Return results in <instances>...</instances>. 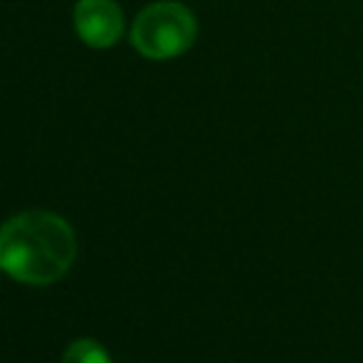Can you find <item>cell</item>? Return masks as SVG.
<instances>
[{"label":"cell","mask_w":363,"mask_h":363,"mask_svg":"<svg viewBox=\"0 0 363 363\" xmlns=\"http://www.w3.org/2000/svg\"><path fill=\"white\" fill-rule=\"evenodd\" d=\"M0 272H3V267H0Z\"/></svg>","instance_id":"obj_5"},{"label":"cell","mask_w":363,"mask_h":363,"mask_svg":"<svg viewBox=\"0 0 363 363\" xmlns=\"http://www.w3.org/2000/svg\"><path fill=\"white\" fill-rule=\"evenodd\" d=\"M62 363H111L106 349L94 339H79L67 346Z\"/></svg>","instance_id":"obj_4"},{"label":"cell","mask_w":363,"mask_h":363,"mask_svg":"<svg viewBox=\"0 0 363 363\" xmlns=\"http://www.w3.org/2000/svg\"><path fill=\"white\" fill-rule=\"evenodd\" d=\"M196 40V18L181 3H153L136 18L131 43L148 60L183 55Z\"/></svg>","instance_id":"obj_2"},{"label":"cell","mask_w":363,"mask_h":363,"mask_svg":"<svg viewBox=\"0 0 363 363\" xmlns=\"http://www.w3.org/2000/svg\"><path fill=\"white\" fill-rule=\"evenodd\" d=\"M74 28L89 48L104 50L119 43L124 15L114 0H79L74 8Z\"/></svg>","instance_id":"obj_3"},{"label":"cell","mask_w":363,"mask_h":363,"mask_svg":"<svg viewBox=\"0 0 363 363\" xmlns=\"http://www.w3.org/2000/svg\"><path fill=\"white\" fill-rule=\"evenodd\" d=\"M77 257L74 230L48 211H28L0 228V267L23 284H52Z\"/></svg>","instance_id":"obj_1"}]
</instances>
